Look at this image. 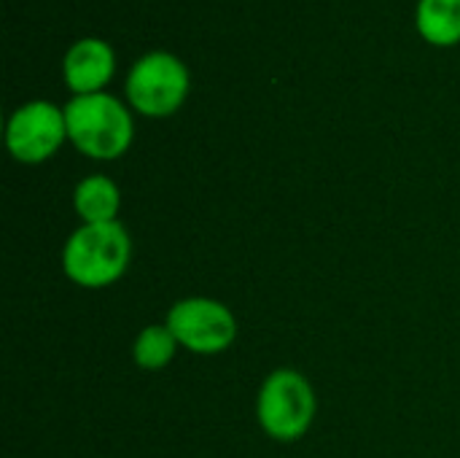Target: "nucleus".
<instances>
[{"label": "nucleus", "instance_id": "nucleus-6", "mask_svg": "<svg viewBox=\"0 0 460 458\" xmlns=\"http://www.w3.org/2000/svg\"><path fill=\"white\" fill-rule=\"evenodd\" d=\"M65 135H67L65 111H59L51 103L35 100L13 111L5 130V143L13 159L24 165H38L62 146Z\"/></svg>", "mask_w": 460, "mask_h": 458}, {"label": "nucleus", "instance_id": "nucleus-7", "mask_svg": "<svg viewBox=\"0 0 460 458\" xmlns=\"http://www.w3.org/2000/svg\"><path fill=\"white\" fill-rule=\"evenodd\" d=\"M113 76V51L100 38L78 40L65 57V81L75 94H94Z\"/></svg>", "mask_w": 460, "mask_h": 458}, {"label": "nucleus", "instance_id": "nucleus-9", "mask_svg": "<svg viewBox=\"0 0 460 458\" xmlns=\"http://www.w3.org/2000/svg\"><path fill=\"white\" fill-rule=\"evenodd\" d=\"M418 30L426 40L439 46L460 40V0H420Z\"/></svg>", "mask_w": 460, "mask_h": 458}, {"label": "nucleus", "instance_id": "nucleus-10", "mask_svg": "<svg viewBox=\"0 0 460 458\" xmlns=\"http://www.w3.org/2000/svg\"><path fill=\"white\" fill-rule=\"evenodd\" d=\"M175 351H178V340L172 337V332L167 327H146L137 335L135 348H132L137 367L151 370V373L167 367L172 362Z\"/></svg>", "mask_w": 460, "mask_h": 458}, {"label": "nucleus", "instance_id": "nucleus-5", "mask_svg": "<svg viewBox=\"0 0 460 458\" xmlns=\"http://www.w3.org/2000/svg\"><path fill=\"white\" fill-rule=\"evenodd\" d=\"M189 92L183 62L167 51H151L135 62L127 78L129 103L146 116H167L178 111Z\"/></svg>", "mask_w": 460, "mask_h": 458}, {"label": "nucleus", "instance_id": "nucleus-1", "mask_svg": "<svg viewBox=\"0 0 460 458\" xmlns=\"http://www.w3.org/2000/svg\"><path fill=\"white\" fill-rule=\"evenodd\" d=\"M132 256V240L119 221L78 227L62 251L65 275L84 289H105L116 283Z\"/></svg>", "mask_w": 460, "mask_h": 458}, {"label": "nucleus", "instance_id": "nucleus-4", "mask_svg": "<svg viewBox=\"0 0 460 458\" xmlns=\"http://www.w3.org/2000/svg\"><path fill=\"white\" fill-rule=\"evenodd\" d=\"M178 346L189 348L191 354H221L237 340V319L234 313L208 297H189L170 308L164 324Z\"/></svg>", "mask_w": 460, "mask_h": 458}, {"label": "nucleus", "instance_id": "nucleus-8", "mask_svg": "<svg viewBox=\"0 0 460 458\" xmlns=\"http://www.w3.org/2000/svg\"><path fill=\"white\" fill-rule=\"evenodd\" d=\"M73 205H75V213L84 219V224H108V221H116L121 194L111 178L89 175L75 186Z\"/></svg>", "mask_w": 460, "mask_h": 458}, {"label": "nucleus", "instance_id": "nucleus-3", "mask_svg": "<svg viewBox=\"0 0 460 458\" xmlns=\"http://www.w3.org/2000/svg\"><path fill=\"white\" fill-rule=\"evenodd\" d=\"M259 424L280 443H294L307 435L315 418V394L307 378L296 370H275L259 391Z\"/></svg>", "mask_w": 460, "mask_h": 458}, {"label": "nucleus", "instance_id": "nucleus-2", "mask_svg": "<svg viewBox=\"0 0 460 458\" xmlns=\"http://www.w3.org/2000/svg\"><path fill=\"white\" fill-rule=\"evenodd\" d=\"M67 138L94 159H116L132 143V116L111 94H75L65 108Z\"/></svg>", "mask_w": 460, "mask_h": 458}]
</instances>
